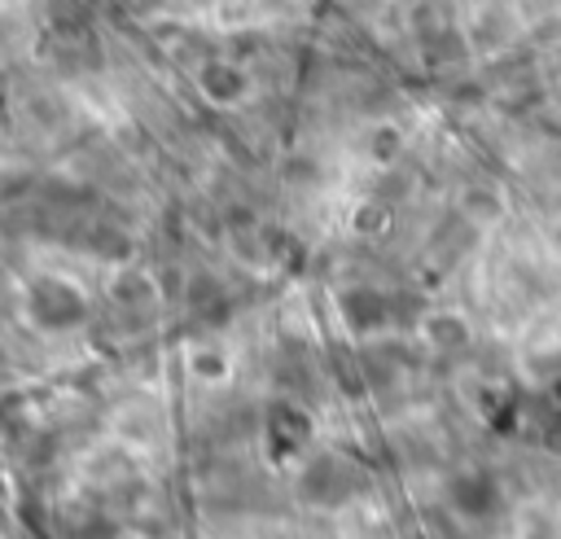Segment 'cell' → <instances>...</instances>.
I'll return each instance as SVG.
<instances>
[{
    "mask_svg": "<svg viewBox=\"0 0 561 539\" xmlns=\"http://www.w3.org/2000/svg\"><path fill=\"white\" fill-rule=\"evenodd\" d=\"M302 486H307V495L311 500H346L355 486H359V469L351 465V460H342V456H320L307 473H302Z\"/></svg>",
    "mask_w": 561,
    "mask_h": 539,
    "instance_id": "cell-1",
    "label": "cell"
},
{
    "mask_svg": "<svg viewBox=\"0 0 561 539\" xmlns=\"http://www.w3.org/2000/svg\"><path fill=\"white\" fill-rule=\"evenodd\" d=\"M451 504H456L465 517H486V513L500 508V486H495V478L482 473V469L460 473V478L451 482Z\"/></svg>",
    "mask_w": 561,
    "mask_h": 539,
    "instance_id": "cell-2",
    "label": "cell"
},
{
    "mask_svg": "<svg viewBox=\"0 0 561 539\" xmlns=\"http://www.w3.org/2000/svg\"><path fill=\"white\" fill-rule=\"evenodd\" d=\"M307 416L298 412V408H289V403H276L272 408V425H267V438H272V456L280 460V456H289V451H298L302 443H307Z\"/></svg>",
    "mask_w": 561,
    "mask_h": 539,
    "instance_id": "cell-3",
    "label": "cell"
},
{
    "mask_svg": "<svg viewBox=\"0 0 561 539\" xmlns=\"http://www.w3.org/2000/svg\"><path fill=\"white\" fill-rule=\"evenodd\" d=\"M557 403H561V381H557Z\"/></svg>",
    "mask_w": 561,
    "mask_h": 539,
    "instance_id": "cell-4",
    "label": "cell"
}]
</instances>
